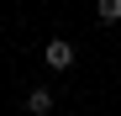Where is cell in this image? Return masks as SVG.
Returning a JSON list of instances; mask_svg holds the SVG:
<instances>
[{
  "label": "cell",
  "instance_id": "2",
  "mask_svg": "<svg viewBox=\"0 0 121 116\" xmlns=\"http://www.w3.org/2000/svg\"><path fill=\"white\" fill-rule=\"evenodd\" d=\"M21 106H26V116H48V111H53V90H32Z\"/></svg>",
  "mask_w": 121,
  "mask_h": 116
},
{
  "label": "cell",
  "instance_id": "3",
  "mask_svg": "<svg viewBox=\"0 0 121 116\" xmlns=\"http://www.w3.org/2000/svg\"><path fill=\"white\" fill-rule=\"evenodd\" d=\"M95 16H100V27H116L121 21V0H95Z\"/></svg>",
  "mask_w": 121,
  "mask_h": 116
},
{
  "label": "cell",
  "instance_id": "1",
  "mask_svg": "<svg viewBox=\"0 0 121 116\" xmlns=\"http://www.w3.org/2000/svg\"><path fill=\"white\" fill-rule=\"evenodd\" d=\"M42 63H48V69H58V74H63V69H74V42H69V37H48Z\"/></svg>",
  "mask_w": 121,
  "mask_h": 116
}]
</instances>
